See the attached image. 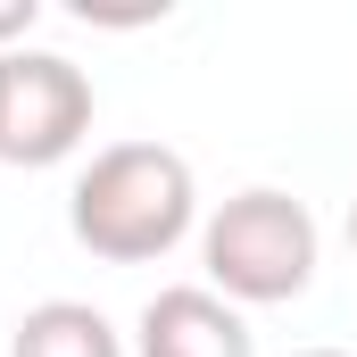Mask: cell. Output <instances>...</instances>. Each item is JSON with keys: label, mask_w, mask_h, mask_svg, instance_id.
Returning <instances> with one entry per match:
<instances>
[{"label": "cell", "mask_w": 357, "mask_h": 357, "mask_svg": "<svg viewBox=\"0 0 357 357\" xmlns=\"http://www.w3.org/2000/svg\"><path fill=\"white\" fill-rule=\"evenodd\" d=\"M199 266L208 291L233 299V307H274V299H299L316 282V216L307 199L291 191H233L208 225H199Z\"/></svg>", "instance_id": "7a4b0ae2"}, {"label": "cell", "mask_w": 357, "mask_h": 357, "mask_svg": "<svg viewBox=\"0 0 357 357\" xmlns=\"http://www.w3.org/2000/svg\"><path fill=\"white\" fill-rule=\"evenodd\" d=\"M133 357H258V333L233 299H216L208 282H175L142 307Z\"/></svg>", "instance_id": "277c9868"}, {"label": "cell", "mask_w": 357, "mask_h": 357, "mask_svg": "<svg viewBox=\"0 0 357 357\" xmlns=\"http://www.w3.org/2000/svg\"><path fill=\"white\" fill-rule=\"evenodd\" d=\"M91 133V75L59 50H0V167H59Z\"/></svg>", "instance_id": "3957f363"}, {"label": "cell", "mask_w": 357, "mask_h": 357, "mask_svg": "<svg viewBox=\"0 0 357 357\" xmlns=\"http://www.w3.org/2000/svg\"><path fill=\"white\" fill-rule=\"evenodd\" d=\"M8 357H125V333L91 299H42V307L17 316Z\"/></svg>", "instance_id": "5b68a950"}, {"label": "cell", "mask_w": 357, "mask_h": 357, "mask_svg": "<svg viewBox=\"0 0 357 357\" xmlns=\"http://www.w3.org/2000/svg\"><path fill=\"white\" fill-rule=\"evenodd\" d=\"M291 357H349V349H291Z\"/></svg>", "instance_id": "52a82bcc"}, {"label": "cell", "mask_w": 357, "mask_h": 357, "mask_svg": "<svg viewBox=\"0 0 357 357\" xmlns=\"http://www.w3.org/2000/svg\"><path fill=\"white\" fill-rule=\"evenodd\" d=\"M33 17H42L33 0H0V50H17V42L33 33Z\"/></svg>", "instance_id": "8992f818"}, {"label": "cell", "mask_w": 357, "mask_h": 357, "mask_svg": "<svg viewBox=\"0 0 357 357\" xmlns=\"http://www.w3.org/2000/svg\"><path fill=\"white\" fill-rule=\"evenodd\" d=\"M191 216H199V183H191V158L167 142H108L75 175V199H67L75 241L108 266L167 258L191 233Z\"/></svg>", "instance_id": "6da1fadb"}, {"label": "cell", "mask_w": 357, "mask_h": 357, "mask_svg": "<svg viewBox=\"0 0 357 357\" xmlns=\"http://www.w3.org/2000/svg\"><path fill=\"white\" fill-rule=\"evenodd\" d=\"M349 250H357V199H349Z\"/></svg>", "instance_id": "ba28073f"}]
</instances>
